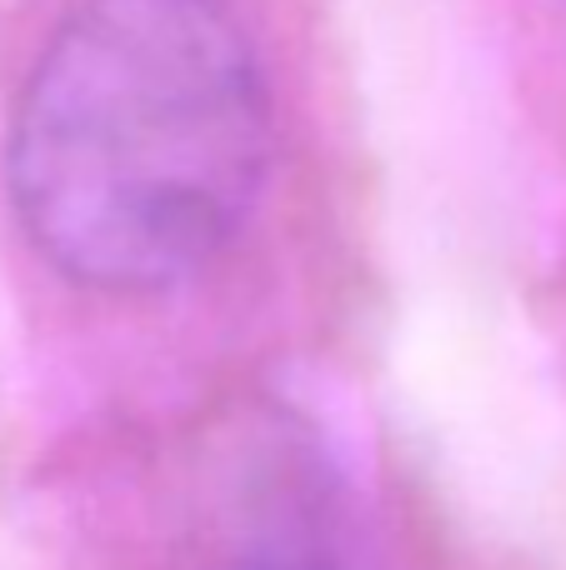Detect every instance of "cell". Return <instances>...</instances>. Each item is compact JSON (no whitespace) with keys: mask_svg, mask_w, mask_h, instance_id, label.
Segmentation results:
<instances>
[{"mask_svg":"<svg viewBox=\"0 0 566 570\" xmlns=\"http://www.w3.org/2000/svg\"><path fill=\"white\" fill-rule=\"evenodd\" d=\"M271 156L266 70L221 0H86L20 90L6 176L60 276L140 295L231 246Z\"/></svg>","mask_w":566,"mask_h":570,"instance_id":"6da1fadb","label":"cell"},{"mask_svg":"<svg viewBox=\"0 0 566 570\" xmlns=\"http://www.w3.org/2000/svg\"><path fill=\"white\" fill-rule=\"evenodd\" d=\"M241 570H336V566L306 561V556H286V561H256V566H241Z\"/></svg>","mask_w":566,"mask_h":570,"instance_id":"7a4b0ae2","label":"cell"}]
</instances>
